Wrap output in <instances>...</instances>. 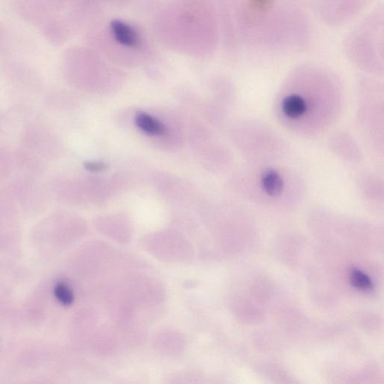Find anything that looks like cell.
Here are the masks:
<instances>
[{"mask_svg":"<svg viewBox=\"0 0 384 384\" xmlns=\"http://www.w3.org/2000/svg\"><path fill=\"white\" fill-rule=\"evenodd\" d=\"M345 85L334 71L317 66L293 70L272 100L275 121L287 133L315 139L340 121L345 110Z\"/></svg>","mask_w":384,"mask_h":384,"instance_id":"6da1fadb","label":"cell"},{"mask_svg":"<svg viewBox=\"0 0 384 384\" xmlns=\"http://www.w3.org/2000/svg\"><path fill=\"white\" fill-rule=\"evenodd\" d=\"M227 184L237 198L277 210L301 205L308 194L305 176L283 163H245L233 170Z\"/></svg>","mask_w":384,"mask_h":384,"instance_id":"7a4b0ae2","label":"cell"},{"mask_svg":"<svg viewBox=\"0 0 384 384\" xmlns=\"http://www.w3.org/2000/svg\"><path fill=\"white\" fill-rule=\"evenodd\" d=\"M228 139L245 163H283L291 146L275 128L254 117H243L228 127Z\"/></svg>","mask_w":384,"mask_h":384,"instance_id":"3957f363","label":"cell"},{"mask_svg":"<svg viewBox=\"0 0 384 384\" xmlns=\"http://www.w3.org/2000/svg\"><path fill=\"white\" fill-rule=\"evenodd\" d=\"M355 123L366 152L384 158V88L375 77H361L356 86Z\"/></svg>","mask_w":384,"mask_h":384,"instance_id":"277c9868","label":"cell"},{"mask_svg":"<svg viewBox=\"0 0 384 384\" xmlns=\"http://www.w3.org/2000/svg\"><path fill=\"white\" fill-rule=\"evenodd\" d=\"M328 151L340 162L350 166H359L364 163L366 151L353 133L340 130L333 132L327 142Z\"/></svg>","mask_w":384,"mask_h":384,"instance_id":"5b68a950","label":"cell"},{"mask_svg":"<svg viewBox=\"0 0 384 384\" xmlns=\"http://www.w3.org/2000/svg\"><path fill=\"white\" fill-rule=\"evenodd\" d=\"M355 188L359 198L366 204L383 207L384 205L383 175L372 169H362L354 178Z\"/></svg>","mask_w":384,"mask_h":384,"instance_id":"8992f818","label":"cell"},{"mask_svg":"<svg viewBox=\"0 0 384 384\" xmlns=\"http://www.w3.org/2000/svg\"><path fill=\"white\" fill-rule=\"evenodd\" d=\"M109 36L114 47L130 52L142 51L144 41L140 32L132 25L121 20H114L109 27Z\"/></svg>","mask_w":384,"mask_h":384,"instance_id":"52a82bcc","label":"cell"},{"mask_svg":"<svg viewBox=\"0 0 384 384\" xmlns=\"http://www.w3.org/2000/svg\"><path fill=\"white\" fill-rule=\"evenodd\" d=\"M136 124L146 134L159 136L165 132V125L151 116L142 113L136 116Z\"/></svg>","mask_w":384,"mask_h":384,"instance_id":"ba28073f","label":"cell"},{"mask_svg":"<svg viewBox=\"0 0 384 384\" xmlns=\"http://www.w3.org/2000/svg\"><path fill=\"white\" fill-rule=\"evenodd\" d=\"M350 280L351 283L359 290L368 292L372 289V282L369 277L359 270H352Z\"/></svg>","mask_w":384,"mask_h":384,"instance_id":"9c48e42d","label":"cell"},{"mask_svg":"<svg viewBox=\"0 0 384 384\" xmlns=\"http://www.w3.org/2000/svg\"><path fill=\"white\" fill-rule=\"evenodd\" d=\"M55 295L63 305L69 306L73 302V294L67 284L59 283L55 287Z\"/></svg>","mask_w":384,"mask_h":384,"instance_id":"30bf717a","label":"cell"}]
</instances>
